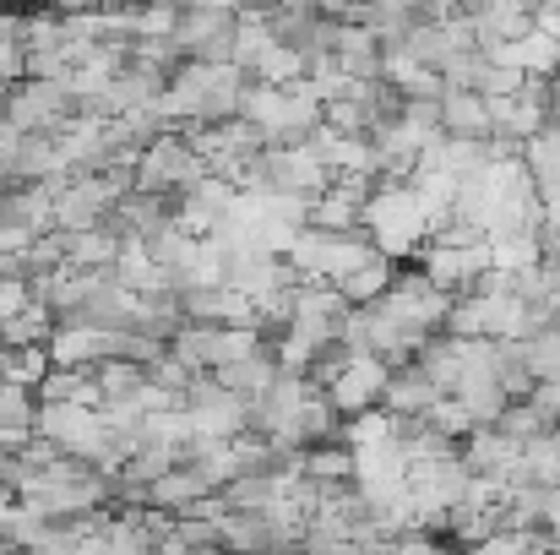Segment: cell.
<instances>
[{
    "instance_id": "10",
    "label": "cell",
    "mask_w": 560,
    "mask_h": 555,
    "mask_svg": "<svg viewBox=\"0 0 560 555\" xmlns=\"http://www.w3.org/2000/svg\"><path fill=\"white\" fill-rule=\"evenodd\" d=\"M490 267H495L490 240H479V245H419V273L446 294H468Z\"/></svg>"
},
{
    "instance_id": "7",
    "label": "cell",
    "mask_w": 560,
    "mask_h": 555,
    "mask_svg": "<svg viewBox=\"0 0 560 555\" xmlns=\"http://www.w3.org/2000/svg\"><path fill=\"white\" fill-rule=\"evenodd\" d=\"M49 190H55V229H98V223H109L115 201L131 185L120 175H104V170H77V175L55 181Z\"/></svg>"
},
{
    "instance_id": "25",
    "label": "cell",
    "mask_w": 560,
    "mask_h": 555,
    "mask_svg": "<svg viewBox=\"0 0 560 555\" xmlns=\"http://www.w3.org/2000/svg\"><path fill=\"white\" fill-rule=\"evenodd\" d=\"M305 474L322 479V485H354L360 479V452L338 436V441H322L305 452Z\"/></svg>"
},
{
    "instance_id": "3",
    "label": "cell",
    "mask_w": 560,
    "mask_h": 555,
    "mask_svg": "<svg viewBox=\"0 0 560 555\" xmlns=\"http://www.w3.org/2000/svg\"><path fill=\"white\" fill-rule=\"evenodd\" d=\"M240 190H261V196H300L316 201L332 190V170L311 153V148H261L245 170Z\"/></svg>"
},
{
    "instance_id": "16",
    "label": "cell",
    "mask_w": 560,
    "mask_h": 555,
    "mask_svg": "<svg viewBox=\"0 0 560 555\" xmlns=\"http://www.w3.org/2000/svg\"><path fill=\"white\" fill-rule=\"evenodd\" d=\"M441 137L490 142V137H495L490 99H485V93H468V88H446V99H441Z\"/></svg>"
},
{
    "instance_id": "29",
    "label": "cell",
    "mask_w": 560,
    "mask_h": 555,
    "mask_svg": "<svg viewBox=\"0 0 560 555\" xmlns=\"http://www.w3.org/2000/svg\"><path fill=\"white\" fill-rule=\"evenodd\" d=\"M148 381H153V386H164L170 397H180V392H186L190 381H196V370H190L186 360L175 355V349H164V355H159V360L148 366Z\"/></svg>"
},
{
    "instance_id": "18",
    "label": "cell",
    "mask_w": 560,
    "mask_h": 555,
    "mask_svg": "<svg viewBox=\"0 0 560 555\" xmlns=\"http://www.w3.org/2000/svg\"><path fill=\"white\" fill-rule=\"evenodd\" d=\"M468 349H474V338L435 333V338L413 355V366H419L430 381H435V386H441V397H452V392H457V381H463V370H468Z\"/></svg>"
},
{
    "instance_id": "30",
    "label": "cell",
    "mask_w": 560,
    "mask_h": 555,
    "mask_svg": "<svg viewBox=\"0 0 560 555\" xmlns=\"http://www.w3.org/2000/svg\"><path fill=\"white\" fill-rule=\"evenodd\" d=\"M534 540H539V534H528V529H495L474 555H528Z\"/></svg>"
},
{
    "instance_id": "1",
    "label": "cell",
    "mask_w": 560,
    "mask_h": 555,
    "mask_svg": "<svg viewBox=\"0 0 560 555\" xmlns=\"http://www.w3.org/2000/svg\"><path fill=\"white\" fill-rule=\"evenodd\" d=\"M245 93H250L245 66H234V60H186L170 77V93H164L159 109L170 115L175 131H196V126L234 120L245 109Z\"/></svg>"
},
{
    "instance_id": "2",
    "label": "cell",
    "mask_w": 560,
    "mask_h": 555,
    "mask_svg": "<svg viewBox=\"0 0 560 555\" xmlns=\"http://www.w3.org/2000/svg\"><path fill=\"white\" fill-rule=\"evenodd\" d=\"M435 229V212L430 201L419 196V185H375L371 207H365V234L397 262V256H413Z\"/></svg>"
},
{
    "instance_id": "34",
    "label": "cell",
    "mask_w": 560,
    "mask_h": 555,
    "mask_svg": "<svg viewBox=\"0 0 560 555\" xmlns=\"http://www.w3.org/2000/svg\"><path fill=\"white\" fill-rule=\"evenodd\" d=\"M0 99H5V88H0Z\"/></svg>"
},
{
    "instance_id": "31",
    "label": "cell",
    "mask_w": 560,
    "mask_h": 555,
    "mask_svg": "<svg viewBox=\"0 0 560 555\" xmlns=\"http://www.w3.org/2000/svg\"><path fill=\"white\" fill-rule=\"evenodd\" d=\"M27 44H0V88H11V82H22L27 77Z\"/></svg>"
},
{
    "instance_id": "6",
    "label": "cell",
    "mask_w": 560,
    "mask_h": 555,
    "mask_svg": "<svg viewBox=\"0 0 560 555\" xmlns=\"http://www.w3.org/2000/svg\"><path fill=\"white\" fill-rule=\"evenodd\" d=\"M207 175V159L196 153L190 131H164L153 148L137 153L131 164V190H148V196H180L186 185H196Z\"/></svg>"
},
{
    "instance_id": "11",
    "label": "cell",
    "mask_w": 560,
    "mask_h": 555,
    "mask_svg": "<svg viewBox=\"0 0 560 555\" xmlns=\"http://www.w3.org/2000/svg\"><path fill=\"white\" fill-rule=\"evenodd\" d=\"M463 463H468V474L474 479H485V485H512V474L523 469V441H512L501 425H474L468 436H463Z\"/></svg>"
},
{
    "instance_id": "13",
    "label": "cell",
    "mask_w": 560,
    "mask_h": 555,
    "mask_svg": "<svg viewBox=\"0 0 560 555\" xmlns=\"http://www.w3.org/2000/svg\"><path fill=\"white\" fill-rule=\"evenodd\" d=\"M180 311H186V322H201V327H250L256 322L250 294H240L234 284H196L180 294Z\"/></svg>"
},
{
    "instance_id": "28",
    "label": "cell",
    "mask_w": 560,
    "mask_h": 555,
    "mask_svg": "<svg viewBox=\"0 0 560 555\" xmlns=\"http://www.w3.org/2000/svg\"><path fill=\"white\" fill-rule=\"evenodd\" d=\"M495 425H501L512 441H523V447H528L534 436H545V430H550V419H545V408H539L534 397H517V403H506V414H501Z\"/></svg>"
},
{
    "instance_id": "17",
    "label": "cell",
    "mask_w": 560,
    "mask_h": 555,
    "mask_svg": "<svg viewBox=\"0 0 560 555\" xmlns=\"http://www.w3.org/2000/svg\"><path fill=\"white\" fill-rule=\"evenodd\" d=\"M60 234V256L66 267H115L120 262V245L126 234L115 223H98V229H55Z\"/></svg>"
},
{
    "instance_id": "5",
    "label": "cell",
    "mask_w": 560,
    "mask_h": 555,
    "mask_svg": "<svg viewBox=\"0 0 560 555\" xmlns=\"http://www.w3.org/2000/svg\"><path fill=\"white\" fill-rule=\"evenodd\" d=\"M375 240L365 229H316V223H305L300 234H294V245H289V262L300 267V278L305 284H338L360 256H371Z\"/></svg>"
},
{
    "instance_id": "19",
    "label": "cell",
    "mask_w": 560,
    "mask_h": 555,
    "mask_svg": "<svg viewBox=\"0 0 560 555\" xmlns=\"http://www.w3.org/2000/svg\"><path fill=\"white\" fill-rule=\"evenodd\" d=\"M180 463L196 469L212 490H223L229 479H240V447L229 436H190L186 447H180Z\"/></svg>"
},
{
    "instance_id": "24",
    "label": "cell",
    "mask_w": 560,
    "mask_h": 555,
    "mask_svg": "<svg viewBox=\"0 0 560 555\" xmlns=\"http://www.w3.org/2000/svg\"><path fill=\"white\" fill-rule=\"evenodd\" d=\"M278 370H283V366H278V355H272V349H261V355H250V360H234V366L212 370V375H218V381H223L234 397L256 403V397H261V392L278 381Z\"/></svg>"
},
{
    "instance_id": "32",
    "label": "cell",
    "mask_w": 560,
    "mask_h": 555,
    "mask_svg": "<svg viewBox=\"0 0 560 555\" xmlns=\"http://www.w3.org/2000/svg\"><path fill=\"white\" fill-rule=\"evenodd\" d=\"M27 300H33V294H27V278H0V322L16 316Z\"/></svg>"
},
{
    "instance_id": "12",
    "label": "cell",
    "mask_w": 560,
    "mask_h": 555,
    "mask_svg": "<svg viewBox=\"0 0 560 555\" xmlns=\"http://www.w3.org/2000/svg\"><path fill=\"white\" fill-rule=\"evenodd\" d=\"M386 381H392V366H381L375 355H354L349 366L338 370V381L327 386V397H332V408H338L343 419H360V414L381 408Z\"/></svg>"
},
{
    "instance_id": "8",
    "label": "cell",
    "mask_w": 560,
    "mask_h": 555,
    "mask_svg": "<svg viewBox=\"0 0 560 555\" xmlns=\"http://www.w3.org/2000/svg\"><path fill=\"white\" fill-rule=\"evenodd\" d=\"M175 403L190 414L196 436H229V441H234V436H245V408H250V403H245V397H234L212 370H207V375H196Z\"/></svg>"
},
{
    "instance_id": "27",
    "label": "cell",
    "mask_w": 560,
    "mask_h": 555,
    "mask_svg": "<svg viewBox=\"0 0 560 555\" xmlns=\"http://www.w3.org/2000/svg\"><path fill=\"white\" fill-rule=\"evenodd\" d=\"M517 349V360L534 370V381H550L560 370V327H539V333H528V338H517L512 344Z\"/></svg>"
},
{
    "instance_id": "26",
    "label": "cell",
    "mask_w": 560,
    "mask_h": 555,
    "mask_svg": "<svg viewBox=\"0 0 560 555\" xmlns=\"http://www.w3.org/2000/svg\"><path fill=\"white\" fill-rule=\"evenodd\" d=\"M218 496H223L229 512H267V507L283 501V479H272V474H240V479H229Z\"/></svg>"
},
{
    "instance_id": "20",
    "label": "cell",
    "mask_w": 560,
    "mask_h": 555,
    "mask_svg": "<svg viewBox=\"0 0 560 555\" xmlns=\"http://www.w3.org/2000/svg\"><path fill=\"white\" fill-rule=\"evenodd\" d=\"M435 403H441V386L413 366V360H408L402 370H392L386 397H381V408H386V414H397V419H419V414H430Z\"/></svg>"
},
{
    "instance_id": "14",
    "label": "cell",
    "mask_w": 560,
    "mask_h": 555,
    "mask_svg": "<svg viewBox=\"0 0 560 555\" xmlns=\"http://www.w3.org/2000/svg\"><path fill=\"white\" fill-rule=\"evenodd\" d=\"M0 229H16L22 240L55 234V190L49 185H5L0 190Z\"/></svg>"
},
{
    "instance_id": "22",
    "label": "cell",
    "mask_w": 560,
    "mask_h": 555,
    "mask_svg": "<svg viewBox=\"0 0 560 555\" xmlns=\"http://www.w3.org/2000/svg\"><path fill=\"white\" fill-rule=\"evenodd\" d=\"M392 278H397V262H392V256L375 245L371 256H360V262H354V267H349V273L332 284V289H338L349 305H371V300H381V294L392 289Z\"/></svg>"
},
{
    "instance_id": "15",
    "label": "cell",
    "mask_w": 560,
    "mask_h": 555,
    "mask_svg": "<svg viewBox=\"0 0 560 555\" xmlns=\"http://www.w3.org/2000/svg\"><path fill=\"white\" fill-rule=\"evenodd\" d=\"M44 355H49V366L98 370L104 360H115V333H104V327H55Z\"/></svg>"
},
{
    "instance_id": "21",
    "label": "cell",
    "mask_w": 560,
    "mask_h": 555,
    "mask_svg": "<svg viewBox=\"0 0 560 555\" xmlns=\"http://www.w3.org/2000/svg\"><path fill=\"white\" fill-rule=\"evenodd\" d=\"M207 496H212V485H207L196 469H186V463L148 485V507H153V512H164V518H186V512H196Z\"/></svg>"
},
{
    "instance_id": "9",
    "label": "cell",
    "mask_w": 560,
    "mask_h": 555,
    "mask_svg": "<svg viewBox=\"0 0 560 555\" xmlns=\"http://www.w3.org/2000/svg\"><path fill=\"white\" fill-rule=\"evenodd\" d=\"M175 44H180L186 60H234V49H240V11H223V5L180 11Z\"/></svg>"
},
{
    "instance_id": "23",
    "label": "cell",
    "mask_w": 560,
    "mask_h": 555,
    "mask_svg": "<svg viewBox=\"0 0 560 555\" xmlns=\"http://www.w3.org/2000/svg\"><path fill=\"white\" fill-rule=\"evenodd\" d=\"M55 327H60V322H55V311H49V305H38V300H27L16 316H5V322H0V344H5V349H44V344L55 338Z\"/></svg>"
},
{
    "instance_id": "33",
    "label": "cell",
    "mask_w": 560,
    "mask_h": 555,
    "mask_svg": "<svg viewBox=\"0 0 560 555\" xmlns=\"http://www.w3.org/2000/svg\"><path fill=\"white\" fill-rule=\"evenodd\" d=\"M0 5H22V0H0Z\"/></svg>"
},
{
    "instance_id": "4",
    "label": "cell",
    "mask_w": 560,
    "mask_h": 555,
    "mask_svg": "<svg viewBox=\"0 0 560 555\" xmlns=\"http://www.w3.org/2000/svg\"><path fill=\"white\" fill-rule=\"evenodd\" d=\"M71 115H77V99H71V88L55 82V77H22V82H11L5 99H0V120H5L11 131H22V137H55Z\"/></svg>"
}]
</instances>
